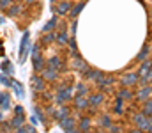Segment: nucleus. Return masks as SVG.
<instances>
[{
	"mask_svg": "<svg viewBox=\"0 0 152 133\" xmlns=\"http://www.w3.org/2000/svg\"><path fill=\"white\" fill-rule=\"evenodd\" d=\"M131 121L134 123L136 130H140V132H149V128H151V119H149L143 112L133 114V115H131Z\"/></svg>",
	"mask_w": 152,
	"mask_h": 133,
	"instance_id": "nucleus-1",
	"label": "nucleus"
},
{
	"mask_svg": "<svg viewBox=\"0 0 152 133\" xmlns=\"http://www.w3.org/2000/svg\"><path fill=\"white\" fill-rule=\"evenodd\" d=\"M71 99H73V87H60L58 89L57 98H55L57 105H64V103H67Z\"/></svg>",
	"mask_w": 152,
	"mask_h": 133,
	"instance_id": "nucleus-2",
	"label": "nucleus"
},
{
	"mask_svg": "<svg viewBox=\"0 0 152 133\" xmlns=\"http://www.w3.org/2000/svg\"><path fill=\"white\" fill-rule=\"evenodd\" d=\"M151 98H152V85L151 84L142 85V87L136 90V94H134V99L140 101V103H143V101H147V99H151Z\"/></svg>",
	"mask_w": 152,
	"mask_h": 133,
	"instance_id": "nucleus-3",
	"label": "nucleus"
},
{
	"mask_svg": "<svg viewBox=\"0 0 152 133\" xmlns=\"http://www.w3.org/2000/svg\"><path fill=\"white\" fill-rule=\"evenodd\" d=\"M58 124H60V128H62V130H66V132H69V133H75L76 130H78L76 119H75V117H71V115H66V117L58 119Z\"/></svg>",
	"mask_w": 152,
	"mask_h": 133,
	"instance_id": "nucleus-4",
	"label": "nucleus"
},
{
	"mask_svg": "<svg viewBox=\"0 0 152 133\" xmlns=\"http://www.w3.org/2000/svg\"><path fill=\"white\" fill-rule=\"evenodd\" d=\"M28 37H30V34L25 32V34H23V39H21V43H20V55H18V57H20V62H21V64L27 60V55H28V51H30Z\"/></svg>",
	"mask_w": 152,
	"mask_h": 133,
	"instance_id": "nucleus-5",
	"label": "nucleus"
},
{
	"mask_svg": "<svg viewBox=\"0 0 152 133\" xmlns=\"http://www.w3.org/2000/svg\"><path fill=\"white\" fill-rule=\"evenodd\" d=\"M138 73H133V71H129V73H124L122 76H120V84H122V87H134L136 84H138Z\"/></svg>",
	"mask_w": 152,
	"mask_h": 133,
	"instance_id": "nucleus-6",
	"label": "nucleus"
},
{
	"mask_svg": "<svg viewBox=\"0 0 152 133\" xmlns=\"http://www.w3.org/2000/svg\"><path fill=\"white\" fill-rule=\"evenodd\" d=\"M115 78L113 76H106V75H103L96 84H97V87L101 89V92H110L112 90V85H113Z\"/></svg>",
	"mask_w": 152,
	"mask_h": 133,
	"instance_id": "nucleus-7",
	"label": "nucleus"
},
{
	"mask_svg": "<svg viewBox=\"0 0 152 133\" xmlns=\"http://www.w3.org/2000/svg\"><path fill=\"white\" fill-rule=\"evenodd\" d=\"M41 76L46 80V82H55L58 78V69L51 68V66H44V69L41 71Z\"/></svg>",
	"mask_w": 152,
	"mask_h": 133,
	"instance_id": "nucleus-8",
	"label": "nucleus"
},
{
	"mask_svg": "<svg viewBox=\"0 0 152 133\" xmlns=\"http://www.w3.org/2000/svg\"><path fill=\"white\" fill-rule=\"evenodd\" d=\"M71 7H73V4H71L69 0H60V2L57 4V7H55V12H57L58 16H66V14H69Z\"/></svg>",
	"mask_w": 152,
	"mask_h": 133,
	"instance_id": "nucleus-9",
	"label": "nucleus"
},
{
	"mask_svg": "<svg viewBox=\"0 0 152 133\" xmlns=\"http://www.w3.org/2000/svg\"><path fill=\"white\" fill-rule=\"evenodd\" d=\"M32 87H34V90L36 92H44L46 90V80L41 76V75H37V76H32Z\"/></svg>",
	"mask_w": 152,
	"mask_h": 133,
	"instance_id": "nucleus-10",
	"label": "nucleus"
},
{
	"mask_svg": "<svg viewBox=\"0 0 152 133\" xmlns=\"http://www.w3.org/2000/svg\"><path fill=\"white\" fill-rule=\"evenodd\" d=\"M103 103H104V92H94V94L88 96V105L90 107H96L97 108Z\"/></svg>",
	"mask_w": 152,
	"mask_h": 133,
	"instance_id": "nucleus-11",
	"label": "nucleus"
},
{
	"mask_svg": "<svg viewBox=\"0 0 152 133\" xmlns=\"http://www.w3.org/2000/svg\"><path fill=\"white\" fill-rule=\"evenodd\" d=\"M73 101H75V108H78V110H87L88 108V99L85 96L76 94V96H73Z\"/></svg>",
	"mask_w": 152,
	"mask_h": 133,
	"instance_id": "nucleus-12",
	"label": "nucleus"
},
{
	"mask_svg": "<svg viewBox=\"0 0 152 133\" xmlns=\"http://www.w3.org/2000/svg\"><path fill=\"white\" fill-rule=\"evenodd\" d=\"M151 69H152V59H149V57H147L145 60H142V66L138 68V71H136V73H138V76L142 78V76H145Z\"/></svg>",
	"mask_w": 152,
	"mask_h": 133,
	"instance_id": "nucleus-13",
	"label": "nucleus"
},
{
	"mask_svg": "<svg viewBox=\"0 0 152 133\" xmlns=\"http://www.w3.org/2000/svg\"><path fill=\"white\" fill-rule=\"evenodd\" d=\"M32 64H34V69L36 71H42L44 69V66H46V62H44V59H42V55L41 53H34L32 55Z\"/></svg>",
	"mask_w": 152,
	"mask_h": 133,
	"instance_id": "nucleus-14",
	"label": "nucleus"
},
{
	"mask_svg": "<svg viewBox=\"0 0 152 133\" xmlns=\"http://www.w3.org/2000/svg\"><path fill=\"white\" fill-rule=\"evenodd\" d=\"M81 75H83L87 80H94V82H97V80L103 76V73H101V71H97V69H90V68H87Z\"/></svg>",
	"mask_w": 152,
	"mask_h": 133,
	"instance_id": "nucleus-15",
	"label": "nucleus"
},
{
	"mask_svg": "<svg viewBox=\"0 0 152 133\" xmlns=\"http://www.w3.org/2000/svg\"><path fill=\"white\" fill-rule=\"evenodd\" d=\"M90 126H92V119H90L88 115L80 117V121H78V130H80V132H88Z\"/></svg>",
	"mask_w": 152,
	"mask_h": 133,
	"instance_id": "nucleus-16",
	"label": "nucleus"
},
{
	"mask_svg": "<svg viewBox=\"0 0 152 133\" xmlns=\"http://www.w3.org/2000/svg\"><path fill=\"white\" fill-rule=\"evenodd\" d=\"M73 68H75L76 71H80V73H83L88 66L85 64V60L80 57V55H76V51H75V60H73Z\"/></svg>",
	"mask_w": 152,
	"mask_h": 133,
	"instance_id": "nucleus-17",
	"label": "nucleus"
},
{
	"mask_svg": "<svg viewBox=\"0 0 152 133\" xmlns=\"http://www.w3.org/2000/svg\"><path fill=\"white\" fill-rule=\"evenodd\" d=\"M57 25H58V14H57V16H51V18L46 21V25L42 27V34H44V32H50V30H55Z\"/></svg>",
	"mask_w": 152,
	"mask_h": 133,
	"instance_id": "nucleus-18",
	"label": "nucleus"
},
{
	"mask_svg": "<svg viewBox=\"0 0 152 133\" xmlns=\"http://www.w3.org/2000/svg\"><path fill=\"white\" fill-rule=\"evenodd\" d=\"M66 115H71V110L66 107V105H58V108L55 110V114H53V119H62V117H66Z\"/></svg>",
	"mask_w": 152,
	"mask_h": 133,
	"instance_id": "nucleus-19",
	"label": "nucleus"
},
{
	"mask_svg": "<svg viewBox=\"0 0 152 133\" xmlns=\"http://www.w3.org/2000/svg\"><path fill=\"white\" fill-rule=\"evenodd\" d=\"M11 108V96L9 92H0V110H9Z\"/></svg>",
	"mask_w": 152,
	"mask_h": 133,
	"instance_id": "nucleus-20",
	"label": "nucleus"
},
{
	"mask_svg": "<svg viewBox=\"0 0 152 133\" xmlns=\"http://www.w3.org/2000/svg\"><path fill=\"white\" fill-rule=\"evenodd\" d=\"M83 7H85V2L73 4V7H71V11H69V16H71V20H76V18L80 16V12L83 11Z\"/></svg>",
	"mask_w": 152,
	"mask_h": 133,
	"instance_id": "nucleus-21",
	"label": "nucleus"
},
{
	"mask_svg": "<svg viewBox=\"0 0 152 133\" xmlns=\"http://www.w3.org/2000/svg\"><path fill=\"white\" fill-rule=\"evenodd\" d=\"M117 98H120V99H124V101H126V99H134V92L129 87H124L117 92Z\"/></svg>",
	"mask_w": 152,
	"mask_h": 133,
	"instance_id": "nucleus-22",
	"label": "nucleus"
},
{
	"mask_svg": "<svg viewBox=\"0 0 152 133\" xmlns=\"http://www.w3.org/2000/svg\"><path fill=\"white\" fill-rule=\"evenodd\" d=\"M21 11H23V5H21V4H14V5L11 4V5L7 7V16H9V18H14V16H18Z\"/></svg>",
	"mask_w": 152,
	"mask_h": 133,
	"instance_id": "nucleus-23",
	"label": "nucleus"
},
{
	"mask_svg": "<svg viewBox=\"0 0 152 133\" xmlns=\"http://www.w3.org/2000/svg\"><path fill=\"white\" fill-rule=\"evenodd\" d=\"M55 41L60 44V46H66V44L69 43V36H67V30H58V32H57V37H55Z\"/></svg>",
	"mask_w": 152,
	"mask_h": 133,
	"instance_id": "nucleus-24",
	"label": "nucleus"
},
{
	"mask_svg": "<svg viewBox=\"0 0 152 133\" xmlns=\"http://www.w3.org/2000/svg\"><path fill=\"white\" fill-rule=\"evenodd\" d=\"M46 66H51V68H55V69H58V71L64 69V64H62V59H60V57H51L50 60H46Z\"/></svg>",
	"mask_w": 152,
	"mask_h": 133,
	"instance_id": "nucleus-25",
	"label": "nucleus"
},
{
	"mask_svg": "<svg viewBox=\"0 0 152 133\" xmlns=\"http://www.w3.org/2000/svg\"><path fill=\"white\" fill-rule=\"evenodd\" d=\"M9 87H12V90H14V94L21 99L23 96H25V90H23V85L20 84V82H16V80H11V85Z\"/></svg>",
	"mask_w": 152,
	"mask_h": 133,
	"instance_id": "nucleus-26",
	"label": "nucleus"
},
{
	"mask_svg": "<svg viewBox=\"0 0 152 133\" xmlns=\"http://www.w3.org/2000/svg\"><path fill=\"white\" fill-rule=\"evenodd\" d=\"M9 123H11V128H12V130H18V128L23 126V123H25V115H16V117L11 119Z\"/></svg>",
	"mask_w": 152,
	"mask_h": 133,
	"instance_id": "nucleus-27",
	"label": "nucleus"
},
{
	"mask_svg": "<svg viewBox=\"0 0 152 133\" xmlns=\"http://www.w3.org/2000/svg\"><path fill=\"white\" fill-rule=\"evenodd\" d=\"M55 37H57V32H55V30L44 32V36H42V39H41V44H51L55 41Z\"/></svg>",
	"mask_w": 152,
	"mask_h": 133,
	"instance_id": "nucleus-28",
	"label": "nucleus"
},
{
	"mask_svg": "<svg viewBox=\"0 0 152 133\" xmlns=\"http://www.w3.org/2000/svg\"><path fill=\"white\" fill-rule=\"evenodd\" d=\"M112 123H113V121H112V117H110L108 114H104V115L99 117V128H103V130H108V126H110Z\"/></svg>",
	"mask_w": 152,
	"mask_h": 133,
	"instance_id": "nucleus-29",
	"label": "nucleus"
},
{
	"mask_svg": "<svg viewBox=\"0 0 152 133\" xmlns=\"http://www.w3.org/2000/svg\"><path fill=\"white\" fill-rule=\"evenodd\" d=\"M149 51H151V46H149V44H145V46H143V48L140 50V53L136 55V60H138V62H142V60H145V59L149 57Z\"/></svg>",
	"mask_w": 152,
	"mask_h": 133,
	"instance_id": "nucleus-30",
	"label": "nucleus"
},
{
	"mask_svg": "<svg viewBox=\"0 0 152 133\" xmlns=\"http://www.w3.org/2000/svg\"><path fill=\"white\" fill-rule=\"evenodd\" d=\"M2 71L11 76V75H14V66L11 62H7V60H2Z\"/></svg>",
	"mask_w": 152,
	"mask_h": 133,
	"instance_id": "nucleus-31",
	"label": "nucleus"
},
{
	"mask_svg": "<svg viewBox=\"0 0 152 133\" xmlns=\"http://www.w3.org/2000/svg\"><path fill=\"white\" fill-rule=\"evenodd\" d=\"M142 112H143V114H145L147 117H149V115L152 114V98H151V99H147V101H143V107H142Z\"/></svg>",
	"mask_w": 152,
	"mask_h": 133,
	"instance_id": "nucleus-32",
	"label": "nucleus"
},
{
	"mask_svg": "<svg viewBox=\"0 0 152 133\" xmlns=\"http://www.w3.org/2000/svg\"><path fill=\"white\" fill-rule=\"evenodd\" d=\"M75 89L78 90V94H80V96H87V94H88V87H87L85 84H76Z\"/></svg>",
	"mask_w": 152,
	"mask_h": 133,
	"instance_id": "nucleus-33",
	"label": "nucleus"
},
{
	"mask_svg": "<svg viewBox=\"0 0 152 133\" xmlns=\"http://www.w3.org/2000/svg\"><path fill=\"white\" fill-rule=\"evenodd\" d=\"M11 80H12V78H9L7 75H4V73H0V84H2V85H5V87H9V85H11Z\"/></svg>",
	"mask_w": 152,
	"mask_h": 133,
	"instance_id": "nucleus-34",
	"label": "nucleus"
},
{
	"mask_svg": "<svg viewBox=\"0 0 152 133\" xmlns=\"http://www.w3.org/2000/svg\"><path fill=\"white\" fill-rule=\"evenodd\" d=\"M34 112H36V115L39 117V123H44V121H46V119H44V114H42V110H41V108L36 107V110H34Z\"/></svg>",
	"mask_w": 152,
	"mask_h": 133,
	"instance_id": "nucleus-35",
	"label": "nucleus"
},
{
	"mask_svg": "<svg viewBox=\"0 0 152 133\" xmlns=\"http://www.w3.org/2000/svg\"><path fill=\"white\" fill-rule=\"evenodd\" d=\"M67 44H69V48H71V51L75 53V51H76V48H78V46H76V39H75V37H71V39H69V43H67Z\"/></svg>",
	"mask_w": 152,
	"mask_h": 133,
	"instance_id": "nucleus-36",
	"label": "nucleus"
},
{
	"mask_svg": "<svg viewBox=\"0 0 152 133\" xmlns=\"http://www.w3.org/2000/svg\"><path fill=\"white\" fill-rule=\"evenodd\" d=\"M12 4V0H0V9H7Z\"/></svg>",
	"mask_w": 152,
	"mask_h": 133,
	"instance_id": "nucleus-37",
	"label": "nucleus"
},
{
	"mask_svg": "<svg viewBox=\"0 0 152 133\" xmlns=\"http://www.w3.org/2000/svg\"><path fill=\"white\" fill-rule=\"evenodd\" d=\"M108 132H120V126H118V124H113V123H112V124H110V126H108Z\"/></svg>",
	"mask_w": 152,
	"mask_h": 133,
	"instance_id": "nucleus-38",
	"label": "nucleus"
},
{
	"mask_svg": "<svg viewBox=\"0 0 152 133\" xmlns=\"http://www.w3.org/2000/svg\"><path fill=\"white\" fill-rule=\"evenodd\" d=\"M14 114H16V115H25V112H23V107H20V105H18V107L14 108Z\"/></svg>",
	"mask_w": 152,
	"mask_h": 133,
	"instance_id": "nucleus-39",
	"label": "nucleus"
},
{
	"mask_svg": "<svg viewBox=\"0 0 152 133\" xmlns=\"http://www.w3.org/2000/svg\"><path fill=\"white\" fill-rule=\"evenodd\" d=\"M53 114H55V108H51V107H48V108H46V115H50V117H53Z\"/></svg>",
	"mask_w": 152,
	"mask_h": 133,
	"instance_id": "nucleus-40",
	"label": "nucleus"
},
{
	"mask_svg": "<svg viewBox=\"0 0 152 133\" xmlns=\"http://www.w3.org/2000/svg\"><path fill=\"white\" fill-rule=\"evenodd\" d=\"M76 27H78V21L73 20V23H71V30H73V34H76Z\"/></svg>",
	"mask_w": 152,
	"mask_h": 133,
	"instance_id": "nucleus-41",
	"label": "nucleus"
},
{
	"mask_svg": "<svg viewBox=\"0 0 152 133\" xmlns=\"http://www.w3.org/2000/svg\"><path fill=\"white\" fill-rule=\"evenodd\" d=\"M42 99H51V96H50L48 92H44V94H42Z\"/></svg>",
	"mask_w": 152,
	"mask_h": 133,
	"instance_id": "nucleus-42",
	"label": "nucleus"
},
{
	"mask_svg": "<svg viewBox=\"0 0 152 133\" xmlns=\"http://www.w3.org/2000/svg\"><path fill=\"white\" fill-rule=\"evenodd\" d=\"M4 21H5V20H4V18L0 16V25H4Z\"/></svg>",
	"mask_w": 152,
	"mask_h": 133,
	"instance_id": "nucleus-43",
	"label": "nucleus"
},
{
	"mask_svg": "<svg viewBox=\"0 0 152 133\" xmlns=\"http://www.w3.org/2000/svg\"><path fill=\"white\" fill-rule=\"evenodd\" d=\"M34 2H36V0H27V4H34Z\"/></svg>",
	"mask_w": 152,
	"mask_h": 133,
	"instance_id": "nucleus-44",
	"label": "nucleus"
},
{
	"mask_svg": "<svg viewBox=\"0 0 152 133\" xmlns=\"http://www.w3.org/2000/svg\"><path fill=\"white\" fill-rule=\"evenodd\" d=\"M2 119H4V117H2V112H0V123H2Z\"/></svg>",
	"mask_w": 152,
	"mask_h": 133,
	"instance_id": "nucleus-45",
	"label": "nucleus"
},
{
	"mask_svg": "<svg viewBox=\"0 0 152 133\" xmlns=\"http://www.w3.org/2000/svg\"><path fill=\"white\" fill-rule=\"evenodd\" d=\"M149 132H151V133H152V123H151V128H149Z\"/></svg>",
	"mask_w": 152,
	"mask_h": 133,
	"instance_id": "nucleus-46",
	"label": "nucleus"
},
{
	"mask_svg": "<svg viewBox=\"0 0 152 133\" xmlns=\"http://www.w3.org/2000/svg\"><path fill=\"white\" fill-rule=\"evenodd\" d=\"M151 25H152V11H151Z\"/></svg>",
	"mask_w": 152,
	"mask_h": 133,
	"instance_id": "nucleus-47",
	"label": "nucleus"
},
{
	"mask_svg": "<svg viewBox=\"0 0 152 133\" xmlns=\"http://www.w3.org/2000/svg\"><path fill=\"white\" fill-rule=\"evenodd\" d=\"M149 119H151V123H152V114H151V115H149Z\"/></svg>",
	"mask_w": 152,
	"mask_h": 133,
	"instance_id": "nucleus-48",
	"label": "nucleus"
},
{
	"mask_svg": "<svg viewBox=\"0 0 152 133\" xmlns=\"http://www.w3.org/2000/svg\"><path fill=\"white\" fill-rule=\"evenodd\" d=\"M50 2H51V4H55V2H57V0H50Z\"/></svg>",
	"mask_w": 152,
	"mask_h": 133,
	"instance_id": "nucleus-49",
	"label": "nucleus"
}]
</instances>
